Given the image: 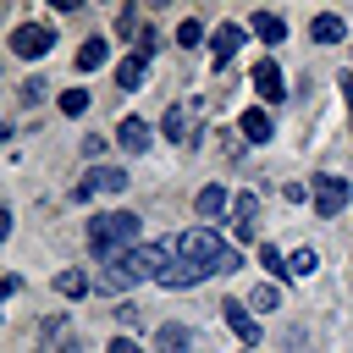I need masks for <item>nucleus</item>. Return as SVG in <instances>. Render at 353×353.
<instances>
[{
	"mask_svg": "<svg viewBox=\"0 0 353 353\" xmlns=\"http://www.w3.org/2000/svg\"><path fill=\"white\" fill-rule=\"evenodd\" d=\"M342 33H347V28H342V17H336V11H320V17L309 22V39H314V44H336Z\"/></svg>",
	"mask_w": 353,
	"mask_h": 353,
	"instance_id": "nucleus-11",
	"label": "nucleus"
},
{
	"mask_svg": "<svg viewBox=\"0 0 353 353\" xmlns=\"http://www.w3.org/2000/svg\"><path fill=\"white\" fill-rule=\"evenodd\" d=\"M143 72H149V55H127V61L116 66V83H121V88H138Z\"/></svg>",
	"mask_w": 353,
	"mask_h": 353,
	"instance_id": "nucleus-18",
	"label": "nucleus"
},
{
	"mask_svg": "<svg viewBox=\"0 0 353 353\" xmlns=\"http://www.w3.org/2000/svg\"><path fill=\"white\" fill-rule=\"evenodd\" d=\"M116 33H121V39H132V33H138V11H132V6L116 17Z\"/></svg>",
	"mask_w": 353,
	"mask_h": 353,
	"instance_id": "nucleus-27",
	"label": "nucleus"
},
{
	"mask_svg": "<svg viewBox=\"0 0 353 353\" xmlns=\"http://www.w3.org/2000/svg\"><path fill=\"white\" fill-rule=\"evenodd\" d=\"M281 303V292L270 287V281H259V292H254V309H276Z\"/></svg>",
	"mask_w": 353,
	"mask_h": 353,
	"instance_id": "nucleus-26",
	"label": "nucleus"
},
{
	"mask_svg": "<svg viewBox=\"0 0 353 353\" xmlns=\"http://www.w3.org/2000/svg\"><path fill=\"white\" fill-rule=\"evenodd\" d=\"M199 39H204V22H193V17H188V22L176 28V44H199Z\"/></svg>",
	"mask_w": 353,
	"mask_h": 353,
	"instance_id": "nucleus-25",
	"label": "nucleus"
},
{
	"mask_svg": "<svg viewBox=\"0 0 353 353\" xmlns=\"http://www.w3.org/2000/svg\"><path fill=\"white\" fill-rule=\"evenodd\" d=\"M154 347H160V353H188V347H193V331H188V325H160V331H154Z\"/></svg>",
	"mask_w": 353,
	"mask_h": 353,
	"instance_id": "nucleus-13",
	"label": "nucleus"
},
{
	"mask_svg": "<svg viewBox=\"0 0 353 353\" xmlns=\"http://www.w3.org/2000/svg\"><path fill=\"white\" fill-rule=\"evenodd\" d=\"M221 314H226V325H232V331H237V336H243L248 347L259 342V320L248 314V303H237V298H232V303H221Z\"/></svg>",
	"mask_w": 353,
	"mask_h": 353,
	"instance_id": "nucleus-8",
	"label": "nucleus"
},
{
	"mask_svg": "<svg viewBox=\"0 0 353 353\" xmlns=\"http://www.w3.org/2000/svg\"><path fill=\"white\" fill-rule=\"evenodd\" d=\"M254 33H259L265 44H281V39H287V22H281L276 11H254Z\"/></svg>",
	"mask_w": 353,
	"mask_h": 353,
	"instance_id": "nucleus-16",
	"label": "nucleus"
},
{
	"mask_svg": "<svg viewBox=\"0 0 353 353\" xmlns=\"http://www.w3.org/2000/svg\"><path fill=\"white\" fill-rule=\"evenodd\" d=\"M237 44H243V28H237V22H221V28H215V39H210L215 61H232V55H237Z\"/></svg>",
	"mask_w": 353,
	"mask_h": 353,
	"instance_id": "nucleus-12",
	"label": "nucleus"
},
{
	"mask_svg": "<svg viewBox=\"0 0 353 353\" xmlns=\"http://www.w3.org/2000/svg\"><path fill=\"white\" fill-rule=\"evenodd\" d=\"M259 265H265L270 276H287V259H281V254H276L270 243H259Z\"/></svg>",
	"mask_w": 353,
	"mask_h": 353,
	"instance_id": "nucleus-24",
	"label": "nucleus"
},
{
	"mask_svg": "<svg viewBox=\"0 0 353 353\" xmlns=\"http://www.w3.org/2000/svg\"><path fill=\"white\" fill-rule=\"evenodd\" d=\"M254 94H259L265 105H281L287 88H281V66H276V61H259V66H254Z\"/></svg>",
	"mask_w": 353,
	"mask_h": 353,
	"instance_id": "nucleus-6",
	"label": "nucleus"
},
{
	"mask_svg": "<svg viewBox=\"0 0 353 353\" xmlns=\"http://www.w3.org/2000/svg\"><path fill=\"white\" fill-rule=\"evenodd\" d=\"M314 265H320V254H314V248H298V254L287 259V270H292V276H314Z\"/></svg>",
	"mask_w": 353,
	"mask_h": 353,
	"instance_id": "nucleus-23",
	"label": "nucleus"
},
{
	"mask_svg": "<svg viewBox=\"0 0 353 353\" xmlns=\"http://www.w3.org/2000/svg\"><path fill=\"white\" fill-rule=\"evenodd\" d=\"M347 204V182L342 176H314V215L320 221H336Z\"/></svg>",
	"mask_w": 353,
	"mask_h": 353,
	"instance_id": "nucleus-5",
	"label": "nucleus"
},
{
	"mask_svg": "<svg viewBox=\"0 0 353 353\" xmlns=\"http://www.w3.org/2000/svg\"><path fill=\"white\" fill-rule=\"evenodd\" d=\"M127 248H138V215L132 210H110V215H94L88 221V254L94 259H116V254H127Z\"/></svg>",
	"mask_w": 353,
	"mask_h": 353,
	"instance_id": "nucleus-3",
	"label": "nucleus"
},
{
	"mask_svg": "<svg viewBox=\"0 0 353 353\" xmlns=\"http://www.w3.org/2000/svg\"><path fill=\"white\" fill-rule=\"evenodd\" d=\"M105 353H143V347H138V342H132V336H116V342H110V347H105Z\"/></svg>",
	"mask_w": 353,
	"mask_h": 353,
	"instance_id": "nucleus-29",
	"label": "nucleus"
},
{
	"mask_svg": "<svg viewBox=\"0 0 353 353\" xmlns=\"http://www.w3.org/2000/svg\"><path fill=\"white\" fill-rule=\"evenodd\" d=\"M165 259H171V248H165V243H138V248L116 254V259H110V270H99V276H94V292H121V287H138V281H160Z\"/></svg>",
	"mask_w": 353,
	"mask_h": 353,
	"instance_id": "nucleus-2",
	"label": "nucleus"
},
{
	"mask_svg": "<svg viewBox=\"0 0 353 353\" xmlns=\"http://www.w3.org/2000/svg\"><path fill=\"white\" fill-rule=\"evenodd\" d=\"M342 88H347V116H353V72L342 77Z\"/></svg>",
	"mask_w": 353,
	"mask_h": 353,
	"instance_id": "nucleus-30",
	"label": "nucleus"
},
{
	"mask_svg": "<svg viewBox=\"0 0 353 353\" xmlns=\"http://www.w3.org/2000/svg\"><path fill=\"white\" fill-rule=\"evenodd\" d=\"M39 94H44V83H39V77H28V83H22V105H33Z\"/></svg>",
	"mask_w": 353,
	"mask_h": 353,
	"instance_id": "nucleus-28",
	"label": "nucleus"
},
{
	"mask_svg": "<svg viewBox=\"0 0 353 353\" xmlns=\"http://www.w3.org/2000/svg\"><path fill=\"white\" fill-rule=\"evenodd\" d=\"M121 188H127V171H116V165H94V171L83 176L77 193L88 199V193H121Z\"/></svg>",
	"mask_w": 353,
	"mask_h": 353,
	"instance_id": "nucleus-7",
	"label": "nucleus"
},
{
	"mask_svg": "<svg viewBox=\"0 0 353 353\" xmlns=\"http://www.w3.org/2000/svg\"><path fill=\"white\" fill-rule=\"evenodd\" d=\"M88 110V88H66L61 94V116H83Z\"/></svg>",
	"mask_w": 353,
	"mask_h": 353,
	"instance_id": "nucleus-22",
	"label": "nucleus"
},
{
	"mask_svg": "<svg viewBox=\"0 0 353 353\" xmlns=\"http://www.w3.org/2000/svg\"><path fill=\"white\" fill-rule=\"evenodd\" d=\"M50 44H55V28H50V22H22V28L11 33V50H17L22 61H39V55H50Z\"/></svg>",
	"mask_w": 353,
	"mask_h": 353,
	"instance_id": "nucleus-4",
	"label": "nucleus"
},
{
	"mask_svg": "<svg viewBox=\"0 0 353 353\" xmlns=\"http://www.w3.org/2000/svg\"><path fill=\"white\" fill-rule=\"evenodd\" d=\"M165 248H171V243H165ZM193 281H204V276H199L188 259H176V254H171V259H165V270H160V287H193Z\"/></svg>",
	"mask_w": 353,
	"mask_h": 353,
	"instance_id": "nucleus-10",
	"label": "nucleus"
},
{
	"mask_svg": "<svg viewBox=\"0 0 353 353\" xmlns=\"http://www.w3.org/2000/svg\"><path fill=\"white\" fill-rule=\"evenodd\" d=\"M171 254L188 259L199 276H232V270H243V254H237L232 243H221L210 226H188V232H176V237H171Z\"/></svg>",
	"mask_w": 353,
	"mask_h": 353,
	"instance_id": "nucleus-1",
	"label": "nucleus"
},
{
	"mask_svg": "<svg viewBox=\"0 0 353 353\" xmlns=\"http://www.w3.org/2000/svg\"><path fill=\"white\" fill-rule=\"evenodd\" d=\"M226 204H232V199H226V188H221V182H210V188H199V215H204V221H215V215H226Z\"/></svg>",
	"mask_w": 353,
	"mask_h": 353,
	"instance_id": "nucleus-15",
	"label": "nucleus"
},
{
	"mask_svg": "<svg viewBox=\"0 0 353 353\" xmlns=\"http://www.w3.org/2000/svg\"><path fill=\"white\" fill-rule=\"evenodd\" d=\"M88 287H94V281H88L83 270H61V276H55V292H61V298H83Z\"/></svg>",
	"mask_w": 353,
	"mask_h": 353,
	"instance_id": "nucleus-20",
	"label": "nucleus"
},
{
	"mask_svg": "<svg viewBox=\"0 0 353 353\" xmlns=\"http://www.w3.org/2000/svg\"><path fill=\"white\" fill-rule=\"evenodd\" d=\"M116 143H121L127 154H143V149H149V127H143L138 116H127V121L116 127Z\"/></svg>",
	"mask_w": 353,
	"mask_h": 353,
	"instance_id": "nucleus-9",
	"label": "nucleus"
},
{
	"mask_svg": "<svg viewBox=\"0 0 353 353\" xmlns=\"http://www.w3.org/2000/svg\"><path fill=\"white\" fill-rule=\"evenodd\" d=\"M232 215H237L232 226H259V199H254V193H237V199H232Z\"/></svg>",
	"mask_w": 353,
	"mask_h": 353,
	"instance_id": "nucleus-19",
	"label": "nucleus"
},
{
	"mask_svg": "<svg viewBox=\"0 0 353 353\" xmlns=\"http://www.w3.org/2000/svg\"><path fill=\"white\" fill-rule=\"evenodd\" d=\"M270 132H276V121H270V110H248V116H243V138H248V143H265Z\"/></svg>",
	"mask_w": 353,
	"mask_h": 353,
	"instance_id": "nucleus-17",
	"label": "nucleus"
},
{
	"mask_svg": "<svg viewBox=\"0 0 353 353\" xmlns=\"http://www.w3.org/2000/svg\"><path fill=\"white\" fill-rule=\"evenodd\" d=\"M50 353H66V347H50Z\"/></svg>",
	"mask_w": 353,
	"mask_h": 353,
	"instance_id": "nucleus-31",
	"label": "nucleus"
},
{
	"mask_svg": "<svg viewBox=\"0 0 353 353\" xmlns=\"http://www.w3.org/2000/svg\"><path fill=\"white\" fill-rule=\"evenodd\" d=\"M165 138H171V143H188V110H182V105L165 110Z\"/></svg>",
	"mask_w": 353,
	"mask_h": 353,
	"instance_id": "nucleus-21",
	"label": "nucleus"
},
{
	"mask_svg": "<svg viewBox=\"0 0 353 353\" xmlns=\"http://www.w3.org/2000/svg\"><path fill=\"white\" fill-rule=\"evenodd\" d=\"M110 61V44L105 39H83V50H77V72H99Z\"/></svg>",
	"mask_w": 353,
	"mask_h": 353,
	"instance_id": "nucleus-14",
	"label": "nucleus"
}]
</instances>
